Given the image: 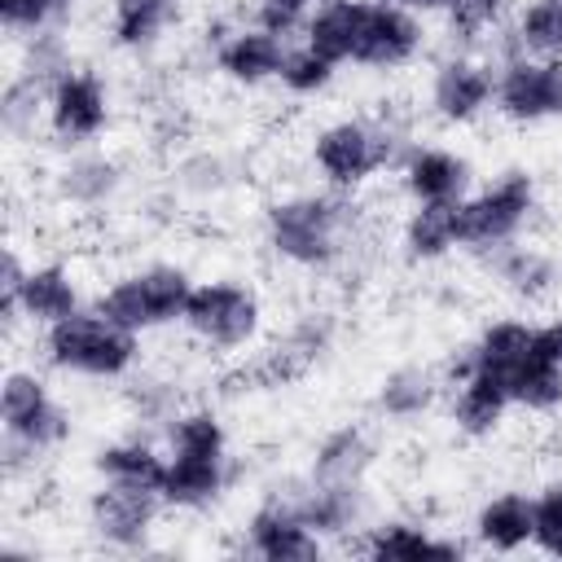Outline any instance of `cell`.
<instances>
[{
    "label": "cell",
    "instance_id": "cell-1",
    "mask_svg": "<svg viewBox=\"0 0 562 562\" xmlns=\"http://www.w3.org/2000/svg\"><path fill=\"white\" fill-rule=\"evenodd\" d=\"M259 237L281 268L299 277H325L356 250V202L351 193H334L325 184L281 189L263 202Z\"/></svg>",
    "mask_w": 562,
    "mask_h": 562
},
{
    "label": "cell",
    "instance_id": "cell-2",
    "mask_svg": "<svg viewBox=\"0 0 562 562\" xmlns=\"http://www.w3.org/2000/svg\"><path fill=\"white\" fill-rule=\"evenodd\" d=\"M0 465L4 483L18 487L40 474V465L66 448L75 422L70 408L57 400L53 382L35 364H9L0 378Z\"/></svg>",
    "mask_w": 562,
    "mask_h": 562
},
{
    "label": "cell",
    "instance_id": "cell-3",
    "mask_svg": "<svg viewBox=\"0 0 562 562\" xmlns=\"http://www.w3.org/2000/svg\"><path fill=\"white\" fill-rule=\"evenodd\" d=\"M408 145H413V136H408V127L391 110H378V114H334V119L312 127V136H307V167H312L316 184L356 198L382 171H395Z\"/></svg>",
    "mask_w": 562,
    "mask_h": 562
},
{
    "label": "cell",
    "instance_id": "cell-4",
    "mask_svg": "<svg viewBox=\"0 0 562 562\" xmlns=\"http://www.w3.org/2000/svg\"><path fill=\"white\" fill-rule=\"evenodd\" d=\"M35 356L48 373L83 382H127L140 369V334L119 329L92 303L35 334Z\"/></svg>",
    "mask_w": 562,
    "mask_h": 562
},
{
    "label": "cell",
    "instance_id": "cell-5",
    "mask_svg": "<svg viewBox=\"0 0 562 562\" xmlns=\"http://www.w3.org/2000/svg\"><path fill=\"white\" fill-rule=\"evenodd\" d=\"M180 329L211 356H246L268 334V303L246 277H202L184 303Z\"/></svg>",
    "mask_w": 562,
    "mask_h": 562
},
{
    "label": "cell",
    "instance_id": "cell-6",
    "mask_svg": "<svg viewBox=\"0 0 562 562\" xmlns=\"http://www.w3.org/2000/svg\"><path fill=\"white\" fill-rule=\"evenodd\" d=\"M193 285H198V277L184 263H176V259H149V263H136V268L101 281L97 294H92V307L105 321H114L119 329L145 338L154 329L180 325Z\"/></svg>",
    "mask_w": 562,
    "mask_h": 562
},
{
    "label": "cell",
    "instance_id": "cell-7",
    "mask_svg": "<svg viewBox=\"0 0 562 562\" xmlns=\"http://www.w3.org/2000/svg\"><path fill=\"white\" fill-rule=\"evenodd\" d=\"M540 215V180L531 167L509 162L501 171H492L487 180H479L465 198H461V233H465V250L474 255H492L505 241H518Z\"/></svg>",
    "mask_w": 562,
    "mask_h": 562
},
{
    "label": "cell",
    "instance_id": "cell-8",
    "mask_svg": "<svg viewBox=\"0 0 562 562\" xmlns=\"http://www.w3.org/2000/svg\"><path fill=\"white\" fill-rule=\"evenodd\" d=\"M496 61L483 48H443L426 70V110L443 127H474L492 114Z\"/></svg>",
    "mask_w": 562,
    "mask_h": 562
},
{
    "label": "cell",
    "instance_id": "cell-9",
    "mask_svg": "<svg viewBox=\"0 0 562 562\" xmlns=\"http://www.w3.org/2000/svg\"><path fill=\"white\" fill-rule=\"evenodd\" d=\"M110 123H114V92H110L105 75L75 61L66 75L53 79L48 101H44V132L57 149L101 145Z\"/></svg>",
    "mask_w": 562,
    "mask_h": 562
},
{
    "label": "cell",
    "instance_id": "cell-10",
    "mask_svg": "<svg viewBox=\"0 0 562 562\" xmlns=\"http://www.w3.org/2000/svg\"><path fill=\"white\" fill-rule=\"evenodd\" d=\"M426 48H430V26L422 13L391 4V0H364L347 66L369 70V75H400L417 66Z\"/></svg>",
    "mask_w": 562,
    "mask_h": 562
},
{
    "label": "cell",
    "instance_id": "cell-11",
    "mask_svg": "<svg viewBox=\"0 0 562 562\" xmlns=\"http://www.w3.org/2000/svg\"><path fill=\"white\" fill-rule=\"evenodd\" d=\"M496 101L492 114L509 127H544L562 123V57L531 53H496Z\"/></svg>",
    "mask_w": 562,
    "mask_h": 562
},
{
    "label": "cell",
    "instance_id": "cell-12",
    "mask_svg": "<svg viewBox=\"0 0 562 562\" xmlns=\"http://www.w3.org/2000/svg\"><path fill=\"white\" fill-rule=\"evenodd\" d=\"M162 492L149 487H127V483H110L97 479V487L83 501V527L92 531V540L101 549L114 553H145L154 544V531L162 522Z\"/></svg>",
    "mask_w": 562,
    "mask_h": 562
},
{
    "label": "cell",
    "instance_id": "cell-13",
    "mask_svg": "<svg viewBox=\"0 0 562 562\" xmlns=\"http://www.w3.org/2000/svg\"><path fill=\"white\" fill-rule=\"evenodd\" d=\"M241 553L259 558V562H316L329 553V544L312 531V522L303 518V509L290 496V483L277 492H263L250 514L241 518Z\"/></svg>",
    "mask_w": 562,
    "mask_h": 562
},
{
    "label": "cell",
    "instance_id": "cell-14",
    "mask_svg": "<svg viewBox=\"0 0 562 562\" xmlns=\"http://www.w3.org/2000/svg\"><path fill=\"white\" fill-rule=\"evenodd\" d=\"M92 299H83V277L75 263L66 259H31L22 285H18V299L9 307H0L4 316V334L18 338V329L26 325L31 334L83 312Z\"/></svg>",
    "mask_w": 562,
    "mask_h": 562
},
{
    "label": "cell",
    "instance_id": "cell-15",
    "mask_svg": "<svg viewBox=\"0 0 562 562\" xmlns=\"http://www.w3.org/2000/svg\"><path fill=\"white\" fill-rule=\"evenodd\" d=\"M439 373H443V386H448V426H452V435H461L465 443H483V439L501 435V426L514 408L505 378L465 364L461 351H452Z\"/></svg>",
    "mask_w": 562,
    "mask_h": 562
},
{
    "label": "cell",
    "instance_id": "cell-16",
    "mask_svg": "<svg viewBox=\"0 0 562 562\" xmlns=\"http://www.w3.org/2000/svg\"><path fill=\"white\" fill-rule=\"evenodd\" d=\"M127 184V167L119 154L101 149V145H79V149H61L57 162L48 167V193L57 206L97 215L105 206H114V198Z\"/></svg>",
    "mask_w": 562,
    "mask_h": 562
},
{
    "label": "cell",
    "instance_id": "cell-17",
    "mask_svg": "<svg viewBox=\"0 0 562 562\" xmlns=\"http://www.w3.org/2000/svg\"><path fill=\"white\" fill-rule=\"evenodd\" d=\"M290 496L325 544H338V540L356 544L360 531L373 522L369 483H338V479L299 474V479H290Z\"/></svg>",
    "mask_w": 562,
    "mask_h": 562
},
{
    "label": "cell",
    "instance_id": "cell-18",
    "mask_svg": "<svg viewBox=\"0 0 562 562\" xmlns=\"http://www.w3.org/2000/svg\"><path fill=\"white\" fill-rule=\"evenodd\" d=\"M395 184L408 198V206H417V202H461L479 180L470 154H461L457 145L413 140L395 167Z\"/></svg>",
    "mask_w": 562,
    "mask_h": 562
},
{
    "label": "cell",
    "instance_id": "cell-19",
    "mask_svg": "<svg viewBox=\"0 0 562 562\" xmlns=\"http://www.w3.org/2000/svg\"><path fill=\"white\" fill-rule=\"evenodd\" d=\"M290 44H294L290 35H277V31H268L250 18H237V26L211 48V70L224 83H233L241 92H255V88L277 83Z\"/></svg>",
    "mask_w": 562,
    "mask_h": 562
},
{
    "label": "cell",
    "instance_id": "cell-20",
    "mask_svg": "<svg viewBox=\"0 0 562 562\" xmlns=\"http://www.w3.org/2000/svg\"><path fill=\"white\" fill-rule=\"evenodd\" d=\"M479 259H483L492 285L501 294L518 299V303H540L562 285V259L549 246L531 241V237L505 241V246H496L492 255H479Z\"/></svg>",
    "mask_w": 562,
    "mask_h": 562
},
{
    "label": "cell",
    "instance_id": "cell-21",
    "mask_svg": "<svg viewBox=\"0 0 562 562\" xmlns=\"http://www.w3.org/2000/svg\"><path fill=\"white\" fill-rule=\"evenodd\" d=\"M237 483V461L233 452L202 457V452H167V483L162 501L176 514H206L215 509L228 487Z\"/></svg>",
    "mask_w": 562,
    "mask_h": 562
},
{
    "label": "cell",
    "instance_id": "cell-22",
    "mask_svg": "<svg viewBox=\"0 0 562 562\" xmlns=\"http://www.w3.org/2000/svg\"><path fill=\"white\" fill-rule=\"evenodd\" d=\"M351 549L369 553V558H439V562H457V558L470 553L465 540L430 527L417 514H382V518H373Z\"/></svg>",
    "mask_w": 562,
    "mask_h": 562
},
{
    "label": "cell",
    "instance_id": "cell-23",
    "mask_svg": "<svg viewBox=\"0 0 562 562\" xmlns=\"http://www.w3.org/2000/svg\"><path fill=\"white\" fill-rule=\"evenodd\" d=\"M470 540L474 549L501 553V558L527 553L531 549V492L522 487L487 492L470 514Z\"/></svg>",
    "mask_w": 562,
    "mask_h": 562
},
{
    "label": "cell",
    "instance_id": "cell-24",
    "mask_svg": "<svg viewBox=\"0 0 562 562\" xmlns=\"http://www.w3.org/2000/svg\"><path fill=\"white\" fill-rule=\"evenodd\" d=\"M443 391H448V386H443V373H439L435 364L408 360V364H395V369H386V373L378 378V386H373V408H378L382 422L413 426V422H422V417H430V413L439 408Z\"/></svg>",
    "mask_w": 562,
    "mask_h": 562
},
{
    "label": "cell",
    "instance_id": "cell-25",
    "mask_svg": "<svg viewBox=\"0 0 562 562\" xmlns=\"http://www.w3.org/2000/svg\"><path fill=\"white\" fill-rule=\"evenodd\" d=\"M465 250L461 233V202H417L400 220V255L408 263H443Z\"/></svg>",
    "mask_w": 562,
    "mask_h": 562
},
{
    "label": "cell",
    "instance_id": "cell-26",
    "mask_svg": "<svg viewBox=\"0 0 562 562\" xmlns=\"http://www.w3.org/2000/svg\"><path fill=\"white\" fill-rule=\"evenodd\" d=\"M92 474H97V479H110V483L162 492V483H167V443H158V439L145 435V430L105 439V443L92 452Z\"/></svg>",
    "mask_w": 562,
    "mask_h": 562
},
{
    "label": "cell",
    "instance_id": "cell-27",
    "mask_svg": "<svg viewBox=\"0 0 562 562\" xmlns=\"http://www.w3.org/2000/svg\"><path fill=\"white\" fill-rule=\"evenodd\" d=\"M180 22V0H105V40L127 53H154Z\"/></svg>",
    "mask_w": 562,
    "mask_h": 562
},
{
    "label": "cell",
    "instance_id": "cell-28",
    "mask_svg": "<svg viewBox=\"0 0 562 562\" xmlns=\"http://www.w3.org/2000/svg\"><path fill=\"white\" fill-rule=\"evenodd\" d=\"M378 465V439L364 422H338L325 430L312 448V479H338V483H369V470Z\"/></svg>",
    "mask_w": 562,
    "mask_h": 562
},
{
    "label": "cell",
    "instance_id": "cell-29",
    "mask_svg": "<svg viewBox=\"0 0 562 562\" xmlns=\"http://www.w3.org/2000/svg\"><path fill=\"white\" fill-rule=\"evenodd\" d=\"M461 351V360L465 364H474V369H487V373H496V378H509L531 351H536V325L527 321V316H492V321H483L479 325V334L465 342V347H457Z\"/></svg>",
    "mask_w": 562,
    "mask_h": 562
},
{
    "label": "cell",
    "instance_id": "cell-30",
    "mask_svg": "<svg viewBox=\"0 0 562 562\" xmlns=\"http://www.w3.org/2000/svg\"><path fill=\"white\" fill-rule=\"evenodd\" d=\"M514 48L531 57H562V0H518L509 26L496 35V53Z\"/></svg>",
    "mask_w": 562,
    "mask_h": 562
},
{
    "label": "cell",
    "instance_id": "cell-31",
    "mask_svg": "<svg viewBox=\"0 0 562 562\" xmlns=\"http://www.w3.org/2000/svg\"><path fill=\"white\" fill-rule=\"evenodd\" d=\"M514 0H452L443 9L448 48H492V40L509 26Z\"/></svg>",
    "mask_w": 562,
    "mask_h": 562
},
{
    "label": "cell",
    "instance_id": "cell-32",
    "mask_svg": "<svg viewBox=\"0 0 562 562\" xmlns=\"http://www.w3.org/2000/svg\"><path fill=\"white\" fill-rule=\"evenodd\" d=\"M44 101H48V83L9 66V79L0 88V127L9 145H26L35 140V132H44Z\"/></svg>",
    "mask_w": 562,
    "mask_h": 562
},
{
    "label": "cell",
    "instance_id": "cell-33",
    "mask_svg": "<svg viewBox=\"0 0 562 562\" xmlns=\"http://www.w3.org/2000/svg\"><path fill=\"white\" fill-rule=\"evenodd\" d=\"M360 4H364V0H321V4L312 9L307 26L299 31V40L312 44L316 53H325L329 61L347 66V61H351V44H356Z\"/></svg>",
    "mask_w": 562,
    "mask_h": 562
},
{
    "label": "cell",
    "instance_id": "cell-34",
    "mask_svg": "<svg viewBox=\"0 0 562 562\" xmlns=\"http://www.w3.org/2000/svg\"><path fill=\"white\" fill-rule=\"evenodd\" d=\"M123 408L132 417V426L140 430H162L180 408H184V395H180V382L162 378V373H132L127 386H123Z\"/></svg>",
    "mask_w": 562,
    "mask_h": 562
},
{
    "label": "cell",
    "instance_id": "cell-35",
    "mask_svg": "<svg viewBox=\"0 0 562 562\" xmlns=\"http://www.w3.org/2000/svg\"><path fill=\"white\" fill-rule=\"evenodd\" d=\"M505 386H509L514 408H522V413H531V417H553V413H562V369H558L553 360H544L540 351H531V356L505 378Z\"/></svg>",
    "mask_w": 562,
    "mask_h": 562
},
{
    "label": "cell",
    "instance_id": "cell-36",
    "mask_svg": "<svg viewBox=\"0 0 562 562\" xmlns=\"http://www.w3.org/2000/svg\"><path fill=\"white\" fill-rule=\"evenodd\" d=\"M338 70H342L338 61H329V57L316 53L312 44L294 40L290 53H285V61H281L277 88H281L285 97H294V101H316V97H325V92L338 83Z\"/></svg>",
    "mask_w": 562,
    "mask_h": 562
},
{
    "label": "cell",
    "instance_id": "cell-37",
    "mask_svg": "<svg viewBox=\"0 0 562 562\" xmlns=\"http://www.w3.org/2000/svg\"><path fill=\"white\" fill-rule=\"evenodd\" d=\"M70 66H75V53H70V40H66V26H53V31H40V35H26V40L13 44V70H22V75H31L48 88Z\"/></svg>",
    "mask_w": 562,
    "mask_h": 562
},
{
    "label": "cell",
    "instance_id": "cell-38",
    "mask_svg": "<svg viewBox=\"0 0 562 562\" xmlns=\"http://www.w3.org/2000/svg\"><path fill=\"white\" fill-rule=\"evenodd\" d=\"M233 180H237V171H233L228 154H220V149H193L171 167V189H180L189 198H202V202L228 193Z\"/></svg>",
    "mask_w": 562,
    "mask_h": 562
},
{
    "label": "cell",
    "instance_id": "cell-39",
    "mask_svg": "<svg viewBox=\"0 0 562 562\" xmlns=\"http://www.w3.org/2000/svg\"><path fill=\"white\" fill-rule=\"evenodd\" d=\"M75 4L79 0H0V26H4L9 44H18L26 35L61 26L75 13Z\"/></svg>",
    "mask_w": 562,
    "mask_h": 562
},
{
    "label": "cell",
    "instance_id": "cell-40",
    "mask_svg": "<svg viewBox=\"0 0 562 562\" xmlns=\"http://www.w3.org/2000/svg\"><path fill=\"white\" fill-rule=\"evenodd\" d=\"M531 549L562 558V474L531 492Z\"/></svg>",
    "mask_w": 562,
    "mask_h": 562
},
{
    "label": "cell",
    "instance_id": "cell-41",
    "mask_svg": "<svg viewBox=\"0 0 562 562\" xmlns=\"http://www.w3.org/2000/svg\"><path fill=\"white\" fill-rule=\"evenodd\" d=\"M316 4L321 0H246V18L259 22V26H268V31H277V35H290L294 40L307 26V18H312Z\"/></svg>",
    "mask_w": 562,
    "mask_h": 562
},
{
    "label": "cell",
    "instance_id": "cell-42",
    "mask_svg": "<svg viewBox=\"0 0 562 562\" xmlns=\"http://www.w3.org/2000/svg\"><path fill=\"white\" fill-rule=\"evenodd\" d=\"M536 351L562 369V316H549L544 325H536Z\"/></svg>",
    "mask_w": 562,
    "mask_h": 562
},
{
    "label": "cell",
    "instance_id": "cell-43",
    "mask_svg": "<svg viewBox=\"0 0 562 562\" xmlns=\"http://www.w3.org/2000/svg\"><path fill=\"white\" fill-rule=\"evenodd\" d=\"M391 4H404V9H413V13H422V18H443V9H448L452 0H391Z\"/></svg>",
    "mask_w": 562,
    "mask_h": 562
}]
</instances>
